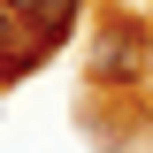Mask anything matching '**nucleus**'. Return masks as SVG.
I'll use <instances>...</instances> for the list:
<instances>
[{
  "instance_id": "obj_1",
  "label": "nucleus",
  "mask_w": 153,
  "mask_h": 153,
  "mask_svg": "<svg viewBox=\"0 0 153 153\" xmlns=\"http://www.w3.org/2000/svg\"><path fill=\"white\" fill-rule=\"evenodd\" d=\"M146 61H153V38H146L138 16H107L100 23V46H92V76L100 84H138Z\"/></svg>"
},
{
  "instance_id": "obj_4",
  "label": "nucleus",
  "mask_w": 153,
  "mask_h": 153,
  "mask_svg": "<svg viewBox=\"0 0 153 153\" xmlns=\"http://www.w3.org/2000/svg\"><path fill=\"white\" fill-rule=\"evenodd\" d=\"M0 38H8V8H0Z\"/></svg>"
},
{
  "instance_id": "obj_2",
  "label": "nucleus",
  "mask_w": 153,
  "mask_h": 153,
  "mask_svg": "<svg viewBox=\"0 0 153 153\" xmlns=\"http://www.w3.org/2000/svg\"><path fill=\"white\" fill-rule=\"evenodd\" d=\"M69 23H76V0H38V8H31V46L54 54L61 38H69Z\"/></svg>"
},
{
  "instance_id": "obj_3",
  "label": "nucleus",
  "mask_w": 153,
  "mask_h": 153,
  "mask_svg": "<svg viewBox=\"0 0 153 153\" xmlns=\"http://www.w3.org/2000/svg\"><path fill=\"white\" fill-rule=\"evenodd\" d=\"M0 8H16V16H31V8H38V0H0Z\"/></svg>"
}]
</instances>
